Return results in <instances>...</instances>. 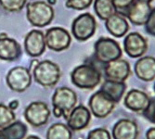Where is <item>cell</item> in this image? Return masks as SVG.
I'll use <instances>...</instances> for the list:
<instances>
[{"mask_svg":"<svg viewBox=\"0 0 155 139\" xmlns=\"http://www.w3.org/2000/svg\"><path fill=\"white\" fill-rule=\"evenodd\" d=\"M76 93L69 87H59L55 90L52 95V113L56 118L64 117L65 120L70 112L76 107Z\"/></svg>","mask_w":155,"mask_h":139,"instance_id":"1","label":"cell"},{"mask_svg":"<svg viewBox=\"0 0 155 139\" xmlns=\"http://www.w3.org/2000/svg\"><path fill=\"white\" fill-rule=\"evenodd\" d=\"M74 85L81 89H93L101 81L100 71L91 64H82L74 69L71 73Z\"/></svg>","mask_w":155,"mask_h":139,"instance_id":"2","label":"cell"},{"mask_svg":"<svg viewBox=\"0 0 155 139\" xmlns=\"http://www.w3.org/2000/svg\"><path fill=\"white\" fill-rule=\"evenodd\" d=\"M35 81L44 87H52L61 79V69L58 64L50 60L37 62L33 71Z\"/></svg>","mask_w":155,"mask_h":139,"instance_id":"3","label":"cell"},{"mask_svg":"<svg viewBox=\"0 0 155 139\" xmlns=\"http://www.w3.org/2000/svg\"><path fill=\"white\" fill-rule=\"evenodd\" d=\"M27 20L33 26L45 27L51 23L54 19V9L52 6L44 1L29 3L26 7Z\"/></svg>","mask_w":155,"mask_h":139,"instance_id":"4","label":"cell"},{"mask_svg":"<svg viewBox=\"0 0 155 139\" xmlns=\"http://www.w3.org/2000/svg\"><path fill=\"white\" fill-rule=\"evenodd\" d=\"M94 50L96 60L104 64L116 60L122 56L120 45L115 40L108 37H101L98 39L94 45Z\"/></svg>","mask_w":155,"mask_h":139,"instance_id":"5","label":"cell"},{"mask_svg":"<svg viewBox=\"0 0 155 139\" xmlns=\"http://www.w3.org/2000/svg\"><path fill=\"white\" fill-rule=\"evenodd\" d=\"M97 30V21L90 13H83L75 18L72 24V33L74 38L84 42L91 38Z\"/></svg>","mask_w":155,"mask_h":139,"instance_id":"6","label":"cell"},{"mask_svg":"<svg viewBox=\"0 0 155 139\" xmlns=\"http://www.w3.org/2000/svg\"><path fill=\"white\" fill-rule=\"evenodd\" d=\"M8 86L15 92H23L30 87L32 83V74L29 69L22 66L12 68L8 73L7 77Z\"/></svg>","mask_w":155,"mask_h":139,"instance_id":"7","label":"cell"},{"mask_svg":"<svg viewBox=\"0 0 155 139\" xmlns=\"http://www.w3.org/2000/svg\"><path fill=\"white\" fill-rule=\"evenodd\" d=\"M50 114L51 111L45 102L34 101L25 108L24 118L32 126L41 127L48 121Z\"/></svg>","mask_w":155,"mask_h":139,"instance_id":"8","label":"cell"},{"mask_svg":"<svg viewBox=\"0 0 155 139\" xmlns=\"http://www.w3.org/2000/svg\"><path fill=\"white\" fill-rule=\"evenodd\" d=\"M115 102L101 89L94 93L89 99V110L97 118H105L111 113L115 107Z\"/></svg>","mask_w":155,"mask_h":139,"instance_id":"9","label":"cell"},{"mask_svg":"<svg viewBox=\"0 0 155 139\" xmlns=\"http://www.w3.org/2000/svg\"><path fill=\"white\" fill-rule=\"evenodd\" d=\"M47 47L53 51H63L71 45L72 38L67 30L61 27H53L45 34Z\"/></svg>","mask_w":155,"mask_h":139,"instance_id":"10","label":"cell"},{"mask_svg":"<svg viewBox=\"0 0 155 139\" xmlns=\"http://www.w3.org/2000/svg\"><path fill=\"white\" fill-rule=\"evenodd\" d=\"M124 48L130 58H141L148 49L146 39L138 33H130L125 36L124 41Z\"/></svg>","mask_w":155,"mask_h":139,"instance_id":"11","label":"cell"},{"mask_svg":"<svg viewBox=\"0 0 155 139\" xmlns=\"http://www.w3.org/2000/svg\"><path fill=\"white\" fill-rule=\"evenodd\" d=\"M131 73L129 63L124 60L118 59L116 60L110 61L106 64L104 68V73L106 80L124 82L128 78Z\"/></svg>","mask_w":155,"mask_h":139,"instance_id":"12","label":"cell"},{"mask_svg":"<svg viewBox=\"0 0 155 139\" xmlns=\"http://www.w3.org/2000/svg\"><path fill=\"white\" fill-rule=\"evenodd\" d=\"M47 45L45 34L41 31L33 30L28 33L24 39V49L26 53L34 58L40 57L46 50Z\"/></svg>","mask_w":155,"mask_h":139,"instance_id":"13","label":"cell"},{"mask_svg":"<svg viewBox=\"0 0 155 139\" xmlns=\"http://www.w3.org/2000/svg\"><path fill=\"white\" fill-rule=\"evenodd\" d=\"M91 120L90 110L83 105L76 106L67 117V126L72 131H80L89 124Z\"/></svg>","mask_w":155,"mask_h":139,"instance_id":"14","label":"cell"},{"mask_svg":"<svg viewBox=\"0 0 155 139\" xmlns=\"http://www.w3.org/2000/svg\"><path fill=\"white\" fill-rule=\"evenodd\" d=\"M151 8H152L149 3L135 0L134 3L126 11L124 18L128 19L135 25H144L151 11Z\"/></svg>","mask_w":155,"mask_h":139,"instance_id":"15","label":"cell"},{"mask_svg":"<svg viewBox=\"0 0 155 139\" xmlns=\"http://www.w3.org/2000/svg\"><path fill=\"white\" fill-rule=\"evenodd\" d=\"M150 102L148 95L137 89H132L124 97V106L132 111L143 112Z\"/></svg>","mask_w":155,"mask_h":139,"instance_id":"16","label":"cell"},{"mask_svg":"<svg viewBox=\"0 0 155 139\" xmlns=\"http://www.w3.org/2000/svg\"><path fill=\"white\" fill-rule=\"evenodd\" d=\"M114 139H137L138 128L135 121L128 119H122L112 128Z\"/></svg>","mask_w":155,"mask_h":139,"instance_id":"17","label":"cell"},{"mask_svg":"<svg viewBox=\"0 0 155 139\" xmlns=\"http://www.w3.org/2000/svg\"><path fill=\"white\" fill-rule=\"evenodd\" d=\"M21 55V45L16 40L9 37H0V60L13 61Z\"/></svg>","mask_w":155,"mask_h":139,"instance_id":"18","label":"cell"},{"mask_svg":"<svg viewBox=\"0 0 155 139\" xmlns=\"http://www.w3.org/2000/svg\"><path fill=\"white\" fill-rule=\"evenodd\" d=\"M135 73L140 80L150 82L155 79V58L142 57L135 64Z\"/></svg>","mask_w":155,"mask_h":139,"instance_id":"19","label":"cell"},{"mask_svg":"<svg viewBox=\"0 0 155 139\" xmlns=\"http://www.w3.org/2000/svg\"><path fill=\"white\" fill-rule=\"evenodd\" d=\"M105 26L112 36L118 38L125 35L129 30V25L126 19L117 13H114L105 21Z\"/></svg>","mask_w":155,"mask_h":139,"instance_id":"20","label":"cell"},{"mask_svg":"<svg viewBox=\"0 0 155 139\" xmlns=\"http://www.w3.org/2000/svg\"><path fill=\"white\" fill-rule=\"evenodd\" d=\"M126 89L125 82H114L110 80H105L101 87V90L104 92L111 100L118 103L123 97Z\"/></svg>","mask_w":155,"mask_h":139,"instance_id":"21","label":"cell"},{"mask_svg":"<svg viewBox=\"0 0 155 139\" xmlns=\"http://www.w3.org/2000/svg\"><path fill=\"white\" fill-rule=\"evenodd\" d=\"M1 131L5 139H24L28 129L23 122L15 121Z\"/></svg>","mask_w":155,"mask_h":139,"instance_id":"22","label":"cell"},{"mask_svg":"<svg viewBox=\"0 0 155 139\" xmlns=\"http://www.w3.org/2000/svg\"><path fill=\"white\" fill-rule=\"evenodd\" d=\"M73 134L64 123H54L47 132V139H72Z\"/></svg>","mask_w":155,"mask_h":139,"instance_id":"23","label":"cell"},{"mask_svg":"<svg viewBox=\"0 0 155 139\" xmlns=\"http://www.w3.org/2000/svg\"><path fill=\"white\" fill-rule=\"evenodd\" d=\"M94 9L97 17L102 21H106L115 12L111 0H95Z\"/></svg>","mask_w":155,"mask_h":139,"instance_id":"24","label":"cell"},{"mask_svg":"<svg viewBox=\"0 0 155 139\" xmlns=\"http://www.w3.org/2000/svg\"><path fill=\"white\" fill-rule=\"evenodd\" d=\"M16 120V114L14 110L10 109L8 106L0 103V130L8 126Z\"/></svg>","mask_w":155,"mask_h":139,"instance_id":"25","label":"cell"},{"mask_svg":"<svg viewBox=\"0 0 155 139\" xmlns=\"http://www.w3.org/2000/svg\"><path fill=\"white\" fill-rule=\"evenodd\" d=\"M27 0H0L1 7L8 12H19L21 11Z\"/></svg>","mask_w":155,"mask_h":139,"instance_id":"26","label":"cell"},{"mask_svg":"<svg viewBox=\"0 0 155 139\" xmlns=\"http://www.w3.org/2000/svg\"><path fill=\"white\" fill-rule=\"evenodd\" d=\"M134 1L135 0H111V3L114 7L115 12L124 17L126 11L134 3Z\"/></svg>","mask_w":155,"mask_h":139,"instance_id":"27","label":"cell"},{"mask_svg":"<svg viewBox=\"0 0 155 139\" xmlns=\"http://www.w3.org/2000/svg\"><path fill=\"white\" fill-rule=\"evenodd\" d=\"M93 0H67L66 7L75 10H84L92 4Z\"/></svg>","mask_w":155,"mask_h":139,"instance_id":"28","label":"cell"},{"mask_svg":"<svg viewBox=\"0 0 155 139\" xmlns=\"http://www.w3.org/2000/svg\"><path fill=\"white\" fill-rule=\"evenodd\" d=\"M87 139H111L110 134L104 128H97L92 130L88 135Z\"/></svg>","mask_w":155,"mask_h":139,"instance_id":"29","label":"cell"},{"mask_svg":"<svg viewBox=\"0 0 155 139\" xmlns=\"http://www.w3.org/2000/svg\"><path fill=\"white\" fill-rule=\"evenodd\" d=\"M144 25H145L146 32L149 34L155 36V8H151V11Z\"/></svg>","mask_w":155,"mask_h":139,"instance_id":"30","label":"cell"},{"mask_svg":"<svg viewBox=\"0 0 155 139\" xmlns=\"http://www.w3.org/2000/svg\"><path fill=\"white\" fill-rule=\"evenodd\" d=\"M142 113L148 121H150V122L155 124V99L150 100L148 108L143 111Z\"/></svg>","mask_w":155,"mask_h":139,"instance_id":"31","label":"cell"},{"mask_svg":"<svg viewBox=\"0 0 155 139\" xmlns=\"http://www.w3.org/2000/svg\"><path fill=\"white\" fill-rule=\"evenodd\" d=\"M146 138L147 139H155V127L148 130V132L146 134Z\"/></svg>","mask_w":155,"mask_h":139,"instance_id":"32","label":"cell"},{"mask_svg":"<svg viewBox=\"0 0 155 139\" xmlns=\"http://www.w3.org/2000/svg\"><path fill=\"white\" fill-rule=\"evenodd\" d=\"M8 106L9 107L10 109L15 110V109L19 107V101H18V100H12V101L9 102V104H8Z\"/></svg>","mask_w":155,"mask_h":139,"instance_id":"33","label":"cell"},{"mask_svg":"<svg viewBox=\"0 0 155 139\" xmlns=\"http://www.w3.org/2000/svg\"><path fill=\"white\" fill-rule=\"evenodd\" d=\"M56 2H57V0H48V4H49L50 6H53L56 4Z\"/></svg>","mask_w":155,"mask_h":139,"instance_id":"34","label":"cell"},{"mask_svg":"<svg viewBox=\"0 0 155 139\" xmlns=\"http://www.w3.org/2000/svg\"><path fill=\"white\" fill-rule=\"evenodd\" d=\"M24 139H41V138H39V137L36 136V135H30V136H27V137L24 138Z\"/></svg>","mask_w":155,"mask_h":139,"instance_id":"35","label":"cell"},{"mask_svg":"<svg viewBox=\"0 0 155 139\" xmlns=\"http://www.w3.org/2000/svg\"><path fill=\"white\" fill-rule=\"evenodd\" d=\"M137 1H140V2H145V3H149V4H150V2L152 1V0H137Z\"/></svg>","mask_w":155,"mask_h":139,"instance_id":"36","label":"cell"},{"mask_svg":"<svg viewBox=\"0 0 155 139\" xmlns=\"http://www.w3.org/2000/svg\"><path fill=\"white\" fill-rule=\"evenodd\" d=\"M0 139H5V137H4L3 133H2V131H1V130H0Z\"/></svg>","mask_w":155,"mask_h":139,"instance_id":"37","label":"cell"},{"mask_svg":"<svg viewBox=\"0 0 155 139\" xmlns=\"http://www.w3.org/2000/svg\"><path fill=\"white\" fill-rule=\"evenodd\" d=\"M154 92H155V83H154Z\"/></svg>","mask_w":155,"mask_h":139,"instance_id":"38","label":"cell"}]
</instances>
